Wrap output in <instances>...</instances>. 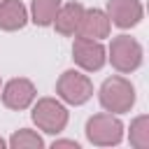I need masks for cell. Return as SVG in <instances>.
Returning <instances> with one entry per match:
<instances>
[{"label": "cell", "mask_w": 149, "mask_h": 149, "mask_svg": "<svg viewBox=\"0 0 149 149\" xmlns=\"http://www.w3.org/2000/svg\"><path fill=\"white\" fill-rule=\"evenodd\" d=\"M100 105L107 112L121 114L135 105V88L123 77H109L100 86Z\"/></svg>", "instance_id": "obj_1"}, {"label": "cell", "mask_w": 149, "mask_h": 149, "mask_svg": "<svg viewBox=\"0 0 149 149\" xmlns=\"http://www.w3.org/2000/svg\"><path fill=\"white\" fill-rule=\"evenodd\" d=\"M86 137L91 144L98 147L119 144L123 137V123L112 114H95L86 121Z\"/></svg>", "instance_id": "obj_2"}, {"label": "cell", "mask_w": 149, "mask_h": 149, "mask_svg": "<svg viewBox=\"0 0 149 149\" xmlns=\"http://www.w3.org/2000/svg\"><path fill=\"white\" fill-rule=\"evenodd\" d=\"M56 93L68 105H84L93 95V84L86 74L77 70H65L56 81Z\"/></svg>", "instance_id": "obj_3"}, {"label": "cell", "mask_w": 149, "mask_h": 149, "mask_svg": "<svg viewBox=\"0 0 149 149\" xmlns=\"http://www.w3.org/2000/svg\"><path fill=\"white\" fill-rule=\"evenodd\" d=\"M109 61L119 72H133L142 63V47L128 35H119L109 44Z\"/></svg>", "instance_id": "obj_4"}, {"label": "cell", "mask_w": 149, "mask_h": 149, "mask_svg": "<svg viewBox=\"0 0 149 149\" xmlns=\"http://www.w3.org/2000/svg\"><path fill=\"white\" fill-rule=\"evenodd\" d=\"M33 121L37 123L40 130L44 133H61L68 123V109L54 100V98H42L37 100V105L33 107Z\"/></svg>", "instance_id": "obj_5"}, {"label": "cell", "mask_w": 149, "mask_h": 149, "mask_svg": "<svg viewBox=\"0 0 149 149\" xmlns=\"http://www.w3.org/2000/svg\"><path fill=\"white\" fill-rule=\"evenodd\" d=\"M72 58L79 68L84 70H100L105 65V47L98 40H88V37H77L72 44Z\"/></svg>", "instance_id": "obj_6"}, {"label": "cell", "mask_w": 149, "mask_h": 149, "mask_svg": "<svg viewBox=\"0 0 149 149\" xmlns=\"http://www.w3.org/2000/svg\"><path fill=\"white\" fill-rule=\"evenodd\" d=\"M144 9L140 0H109L107 2V16L119 28H133L140 23Z\"/></svg>", "instance_id": "obj_7"}, {"label": "cell", "mask_w": 149, "mask_h": 149, "mask_svg": "<svg viewBox=\"0 0 149 149\" xmlns=\"http://www.w3.org/2000/svg\"><path fill=\"white\" fill-rule=\"evenodd\" d=\"M35 86H33V81H28V79H12V81H7L5 84V88H2V102H5V107H9V109H26L33 100H35Z\"/></svg>", "instance_id": "obj_8"}, {"label": "cell", "mask_w": 149, "mask_h": 149, "mask_svg": "<svg viewBox=\"0 0 149 149\" xmlns=\"http://www.w3.org/2000/svg\"><path fill=\"white\" fill-rule=\"evenodd\" d=\"M77 33H79V37L102 40L109 35V16L102 9H84Z\"/></svg>", "instance_id": "obj_9"}, {"label": "cell", "mask_w": 149, "mask_h": 149, "mask_svg": "<svg viewBox=\"0 0 149 149\" xmlns=\"http://www.w3.org/2000/svg\"><path fill=\"white\" fill-rule=\"evenodd\" d=\"M28 21V12L21 0H2L0 2V28L2 30H21Z\"/></svg>", "instance_id": "obj_10"}, {"label": "cell", "mask_w": 149, "mask_h": 149, "mask_svg": "<svg viewBox=\"0 0 149 149\" xmlns=\"http://www.w3.org/2000/svg\"><path fill=\"white\" fill-rule=\"evenodd\" d=\"M81 14H84V7L79 2H68V5H61L58 12H56V19H54V26L61 35H74L77 28H79V21H81Z\"/></svg>", "instance_id": "obj_11"}, {"label": "cell", "mask_w": 149, "mask_h": 149, "mask_svg": "<svg viewBox=\"0 0 149 149\" xmlns=\"http://www.w3.org/2000/svg\"><path fill=\"white\" fill-rule=\"evenodd\" d=\"M61 7V0H33L30 12H33V21L37 26H49L56 19V12Z\"/></svg>", "instance_id": "obj_12"}, {"label": "cell", "mask_w": 149, "mask_h": 149, "mask_svg": "<svg viewBox=\"0 0 149 149\" xmlns=\"http://www.w3.org/2000/svg\"><path fill=\"white\" fill-rule=\"evenodd\" d=\"M130 144L135 149H147L149 147V116L142 114L130 123V135H128Z\"/></svg>", "instance_id": "obj_13"}, {"label": "cell", "mask_w": 149, "mask_h": 149, "mask_svg": "<svg viewBox=\"0 0 149 149\" xmlns=\"http://www.w3.org/2000/svg\"><path fill=\"white\" fill-rule=\"evenodd\" d=\"M9 147L12 149H42L44 147V140L37 133H33V130L21 128V130H16L9 137Z\"/></svg>", "instance_id": "obj_14"}, {"label": "cell", "mask_w": 149, "mask_h": 149, "mask_svg": "<svg viewBox=\"0 0 149 149\" xmlns=\"http://www.w3.org/2000/svg\"><path fill=\"white\" fill-rule=\"evenodd\" d=\"M61 147H70V149H79V144H77L74 140H58V142H54V149H61Z\"/></svg>", "instance_id": "obj_15"}, {"label": "cell", "mask_w": 149, "mask_h": 149, "mask_svg": "<svg viewBox=\"0 0 149 149\" xmlns=\"http://www.w3.org/2000/svg\"><path fill=\"white\" fill-rule=\"evenodd\" d=\"M2 147H5V140H2V137H0V149H2Z\"/></svg>", "instance_id": "obj_16"}]
</instances>
